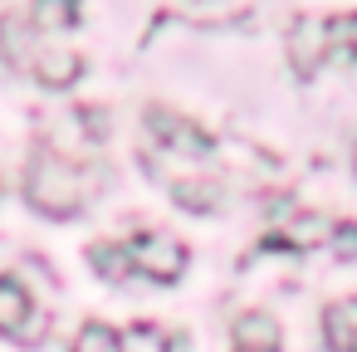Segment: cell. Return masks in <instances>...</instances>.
Instances as JSON below:
<instances>
[{"label":"cell","mask_w":357,"mask_h":352,"mask_svg":"<svg viewBox=\"0 0 357 352\" xmlns=\"http://www.w3.org/2000/svg\"><path fill=\"white\" fill-rule=\"evenodd\" d=\"M45 45H50V40H45L25 15H0V59H6L10 69L30 74V64L40 59Z\"/></svg>","instance_id":"6"},{"label":"cell","mask_w":357,"mask_h":352,"mask_svg":"<svg viewBox=\"0 0 357 352\" xmlns=\"http://www.w3.org/2000/svg\"><path fill=\"white\" fill-rule=\"evenodd\" d=\"M79 15H84L79 0H35L25 20H30L40 35H54V30H74V25H79Z\"/></svg>","instance_id":"13"},{"label":"cell","mask_w":357,"mask_h":352,"mask_svg":"<svg viewBox=\"0 0 357 352\" xmlns=\"http://www.w3.org/2000/svg\"><path fill=\"white\" fill-rule=\"evenodd\" d=\"M79 74H84V54H74L69 45H54V40L30 64V79L45 84V89H69V84H79Z\"/></svg>","instance_id":"8"},{"label":"cell","mask_w":357,"mask_h":352,"mask_svg":"<svg viewBox=\"0 0 357 352\" xmlns=\"http://www.w3.org/2000/svg\"><path fill=\"white\" fill-rule=\"evenodd\" d=\"M279 337H284L279 323L269 313H259V308L235 318V352H279Z\"/></svg>","instance_id":"10"},{"label":"cell","mask_w":357,"mask_h":352,"mask_svg":"<svg viewBox=\"0 0 357 352\" xmlns=\"http://www.w3.org/2000/svg\"><path fill=\"white\" fill-rule=\"evenodd\" d=\"M0 337L20 347H40L50 337V313L30 298V289L15 274H0Z\"/></svg>","instance_id":"3"},{"label":"cell","mask_w":357,"mask_h":352,"mask_svg":"<svg viewBox=\"0 0 357 352\" xmlns=\"http://www.w3.org/2000/svg\"><path fill=\"white\" fill-rule=\"evenodd\" d=\"M89 264H93L103 279H128V259H123L118 245H93V250H89Z\"/></svg>","instance_id":"16"},{"label":"cell","mask_w":357,"mask_h":352,"mask_svg":"<svg viewBox=\"0 0 357 352\" xmlns=\"http://www.w3.org/2000/svg\"><path fill=\"white\" fill-rule=\"evenodd\" d=\"M162 176H167L176 206H186L196 215H206V211L220 206V181L211 176V167H181V171H162Z\"/></svg>","instance_id":"5"},{"label":"cell","mask_w":357,"mask_h":352,"mask_svg":"<svg viewBox=\"0 0 357 352\" xmlns=\"http://www.w3.org/2000/svg\"><path fill=\"white\" fill-rule=\"evenodd\" d=\"M74 352H123V337L108 323H84L74 337Z\"/></svg>","instance_id":"15"},{"label":"cell","mask_w":357,"mask_h":352,"mask_svg":"<svg viewBox=\"0 0 357 352\" xmlns=\"http://www.w3.org/2000/svg\"><path fill=\"white\" fill-rule=\"evenodd\" d=\"M103 186H108V171L93 157H69V152H54L50 142L35 147L25 167V201L50 220L79 215L89 201H98Z\"/></svg>","instance_id":"1"},{"label":"cell","mask_w":357,"mask_h":352,"mask_svg":"<svg viewBox=\"0 0 357 352\" xmlns=\"http://www.w3.org/2000/svg\"><path fill=\"white\" fill-rule=\"evenodd\" d=\"M118 250L128 259V274H142L152 284H176L186 269V245L172 235H157V230H137V235L118 240Z\"/></svg>","instance_id":"2"},{"label":"cell","mask_w":357,"mask_h":352,"mask_svg":"<svg viewBox=\"0 0 357 352\" xmlns=\"http://www.w3.org/2000/svg\"><path fill=\"white\" fill-rule=\"evenodd\" d=\"M323 337L333 352H357V293L323 308Z\"/></svg>","instance_id":"11"},{"label":"cell","mask_w":357,"mask_h":352,"mask_svg":"<svg viewBox=\"0 0 357 352\" xmlns=\"http://www.w3.org/2000/svg\"><path fill=\"white\" fill-rule=\"evenodd\" d=\"M289 64L298 79H313L318 64H323V20L318 15H303L289 35Z\"/></svg>","instance_id":"9"},{"label":"cell","mask_w":357,"mask_h":352,"mask_svg":"<svg viewBox=\"0 0 357 352\" xmlns=\"http://www.w3.org/2000/svg\"><path fill=\"white\" fill-rule=\"evenodd\" d=\"M147 132H152V142H157L162 157H176L181 167H211L215 147H211V137L191 118L167 113V108H147Z\"/></svg>","instance_id":"4"},{"label":"cell","mask_w":357,"mask_h":352,"mask_svg":"<svg viewBox=\"0 0 357 352\" xmlns=\"http://www.w3.org/2000/svg\"><path fill=\"white\" fill-rule=\"evenodd\" d=\"M328 235H333L328 215H318V211H303V215H294L284 230H269L259 250H289V254H303V250H318V245H328Z\"/></svg>","instance_id":"7"},{"label":"cell","mask_w":357,"mask_h":352,"mask_svg":"<svg viewBox=\"0 0 357 352\" xmlns=\"http://www.w3.org/2000/svg\"><path fill=\"white\" fill-rule=\"evenodd\" d=\"M323 64H357V15L323 20Z\"/></svg>","instance_id":"12"},{"label":"cell","mask_w":357,"mask_h":352,"mask_svg":"<svg viewBox=\"0 0 357 352\" xmlns=\"http://www.w3.org/2000/svg\"><path fill=\"white\" fill-rule=\"evenodd\" d=\"M328 245H333V254H337V259H357V225H352V220H342V225H333V235H328Z\"/></svg>","instance_id":"17"},{"label":"cell","mask_w":357,"mask_h":352,"mask_svg":"<svg viewBox=\"0 0 357 352\" xmlns=\"http://www.w3.org/2000/svg\"><path fill=\"white\" fill-rule=\"evenodd\" d=\"M118 337H123V352H172L176 347V337L167 328H157V323H137V328H128Z\"/></svg>","instance_id":"14"}]
</instances>
